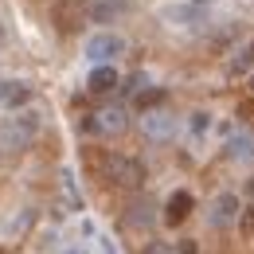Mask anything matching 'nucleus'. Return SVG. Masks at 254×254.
Returning <instances> with one entry per match:
<instances>
[{
  "mask_svg": "<svg viewBox=\"0 0 254 254\" xmlns=\"http://www.w3.org/2000/svg\"><path fill=\"white\" fill-rule=\"evenodd\" d=\"M195 12H199V4H195V8H188V4H180V8H164L160 16H164V20H191Z\"/></svg>",
  "mask_w": 254,
  "mask_h": 254,
  "instance_id": "obj_17",
  "label": "nucleus"
},
{
  "mask_svg": "<svg viewBox=\"0 0 254 254\" xmlns=\"http://www.w3.org/2000/svg\"><path fill=\"white\" fill-rule=\"evenodd\" d=\"M141 86H149V78H145V74H129L126 86H122V94H137Z\"/></svg>",
  "mask_w": 254,
  "mask_h": 254,
  "instance_id": "obj_18",
  "label": "nucleus"
},
{
  "mask_svg": "<svg viewBox=\"0 0 254 254\" xmlns=\"http://www.w3.org/2000/svg\"><path fill=\"white\" fill-rule=\"evenodd\" d=\"M164 98H168V90H164V86H153V90H141V94H137V110H153V106H160Z\"/></svg>",
  "mask_w": 254,
  "mask_h": 254,
  "instance_id": "obj_15",
  "label": "nucleus"
},
{
  "mask_svg": "<svg viewBox=\"0 0 254 254\" xmlns=\"http://www.w3.org/2000/svg\"><path fill=\"white\" fill-rule=\"evenodd\" d=\"M176 254H199V243H195V239H184V243L176 247Z\"/></svg>",
  "mask_w": 254,
  "mask_h": 254,
  "instance_id": "obj_19",
  "label": "nucleus"
},
{
  "mask_svg": "<svg viewBox=\"0 0 254 254\" xmlns=\"http://www.w3.org/2000/svg\"><path fill=\"white\" fill-rule=\"evenodd\" d=\"M0 39H4V28H0Z\"/></svg>",
  "mask_w": 254,
  "mask_h": 254,
  "instance_id": "obj_25",
  "label": "nucleus"
},
{
  "mask_svg": "<svg viewBox=\"0 0 254 254\" xmlns=\"http://www.w3.org/2000/svg\"><path fill=\"white\" fill-rule=\"evenodd\" d=\"M98 176L106 180V184H114V188H141L145 184V164L137 157H126V153H102V160H98Z\"/></svg>",
  "mask_w": 254,
  "mask_h": 254,
  "instance_id": "obj_1",
  "label": "nucleus"
},
{
  "mask_svg": "<svg viewBox=\"0 0 254 254\" xmlns=\"http://www.w3.org/2000/svg\"><path fill=\"white\" fill-rule=\"evenodd\" d=\"M118 82H122V78H118L114 63H94L90 78H86V90H90V94H106V90H114Z\"/></svg>",
  "mask_w": 254,
  "mask_h": 254,
  "instance_id": "obj_12",
  "label": "nucleus"
},
{
  "mask_svg": "<svg viewBox=\"0 0 254 254\" xmlns=\"http://www.w3.org/2000/svg\"><path fill=\"white\" fill-rule=\"evenodd\" d=\"M102 254H118V251H114V247H110V243H106V239H102Z\"/></svg>",
  "mask_w": 254,
  "mask_h": 254,
  "instance_id": "obj_21",
  "label": "nucleus"
},
{
  "mask_svg": "<svg viewBox=\"0 0 254 254\" xmlns=\"http://www.w3.org/2000/svg\"><path fill=\"white\" fill-rule=\"evenodd\" d=\"M254 66V39H247L235 55H231V74H251Z\"/></svg>",
  "mask_w": 254,
  "mask_h": 254,
  "instance_id": "obj_14",
  "label": "nucleus"
},
{
  "mask_svg": "<svg viewBox=\"0 0 254 254\" xmlns=\"http://www.w3.org/2000/svg\"><path fill=\"white\" fill-rule=\"evenodd\" d=\"M153 211H157V207H153L149 199H145V203H129L126 223H129V227H153V223H157V215H153Z\"/></svg>",
  "mask_w": 254,
  "mask_h": 254,
  "instance_id": "obj_13",
  "label": "nucleus"
},
{
  "mask_svg": "<svg viewBox=\"0 0 254 254\" xmlns=\"http://www.w3.org/2000/svg\"><path fill=\"white\" fill-rule=\"evenodd\" d=\"M223 157L231 160V164H254V133L251 129L231 133L227 145H223Z\"/></svg>",
  "mask_w": 254,
  "mask_h": 254,
  "instance_id": "obj_8",
  "label": "nucleus"
},
{
  "mask_svg": "<svg viewBox=\"0 0 254 254\" xmlns=\"http://www.w3.org/2000/svg\"><path fill=\"white\" fill-rule=\"evenodd\" d=\"M141 129H145L149 141H168V137L176 133V118H172L168 110L153 106V110H141Z\"/></svg>",
  "mask_w": 254,
  "mask_h": 254,
  "instance_id": "obj_6",
  "label": "nucleus"
},
{
  "mask_svg": "<svg viewBox=\"0 0 254 254\" xmlns=\"http://www.w3.org/2000/svg\"><path fill=\"white\" fill-rule=\"evenodd\" d=\"M35 133H39V118L28 110V114L4 122V129H0V145H4V149H28V145L35 141Z\"/></svg>",
  "mask_w": 254,
  "mask_h": 254,
  "instance_id": "obj_3",
  "label": "nucleus"
},
{
  "mask_svg": "<svg viewBox=\"0 0 254 254\" xmlns=\"http://www.w3.org/2000/svg\"><path fill=\"white\" fill-rule=\"evenodd\" d=\"M82 20H86V8L82 4H74V0H59V4H51V24L59 28V32H78L82 28Z\"/></svg>",
  "mask_w": 254,
  "mask_h": 254,
  "instance_id": "obj_7",
  "label": "nucleus"
},
{
  "mask_svg": "<svg viewBox=\"0 0 254 254\" xmlns=\"http://www.w3.org/2000/svg\"><path fill=\"white\" fill-rule=\"evenodd\" d=\"M66 254H86V251H66Z\"/></svg>",
  "mask_w": 254,
  "mask_h": 254,
  "instance_id": "obj_23",
  "label": "nucleus"
},
{
  "mask_svg": "<svg viewBox=\"0 0 254 254\" xmlns=\"http://www.w3.org/2000/svg\"><path fill=\"white\" fill-rule=\"evenodd\" d=\"M191 215V191H172L168 199H164V223L168 227H176V223H184Z\"/></svg>",
  "mask_w": 254,
  "mask_h": 254,
  "instance_id": "obj_11",
  "label": "nucleus"
},
{
  "mask_svg": "<svg viewBox=\"0 0 254 254\" xmlns=\"http://www.w3.org/2000/svg\"><path fill=\"white\" fill-rule=\"evenodd\" d=\"M145 254H176V251H172L168 243H149V247H145Z\"/></svg>",
  "mask_w": 254,
  "mask_h": 254,
  "instance_id": "obj_20",
  "label": "nucleus"
},
{
  "mask_svg": "<svg viewBox=\"0 0 254 254\" xmlns=\"http://www.w3.org/2000/svg\"><path fill=\"white\" fill-rule=\"evenodd\" d=\"M118 55H126V39L118 32H98L86 39V59L90 63H114Z\"/></svg>",
  "mask_w": 254,
  "mask_h": 254,
  "instance_id": "obj_5",
  "label": "nucleus"
},
{
  "mask_svg": "<svg viewBox=\"0 0 254 254\" xmlns=\"http://www.w3.org/2000/svg\"><path fill=\"white\" fill-rule=\"evenodd\" d=\"M211 129V114H203V110H195L191 114V137H203Z\"/></svg>",
  "mask_w": 254,
  "mask_h": 254,
  "instance_id": "obj_16",
  "label": "nucleus"
},
{
  "mask_svg": "<svg viewBox=\"0 0 254 254\" xmlns=\"http://www.w3.org/2000/svg\"><path fill=\"white\" fill-rule=\"evenodd\" d=\"M28 98H32L28 82H20V78H4L0 82V106L4 110H20V106H28Z\"/></svg>",
  "mask_w": 254,
  "mask_h": 254,
  "instance_id": "obj_10",
  "label": "nucleus"
},
{
  "mask_svg": "<svg viewBox=\"0 0 254 254\" xmlns=\"http://www.w3.org/2000/svg\"><path fill=\"white\" fill-rule=\"evenodd\" d=\"M251 94H254V74H251Z\"/></svg>",
  "mask_w": 254,
  "mask_h": 254,
  "instance_id": "obj_24",
  "label": "nucleus"
},
{
  "mask_svg": "<svg viewBox=\"0 0 254 254\" xmlns=\"http://www.w3.org/2000/svg\"><path fill=\"white\" fill-rule=\"evenodd\" d=\"M126 129H129V122H126V110H122V106L86 114V118L78 122V133H98V137H122Z\"/></svg>",
  "mask_w": 254,
  "mask_h": 254,
  "instance_id": "obj_2",
  "label": "nucleus"
},
{
  "mask_svg": "<svg viewBox=\"0 0 254 254\" xmlns=\"http://www.w3.org/2000/svg\"><path fill=\"white\" fill-rule=\"evenodd\" d=\"M239 211H243V199H239L235 191H219V195L211 199V207H207V227L227 231V227L239 223Z\"/></svg>",
  "mask_w": 254,
  "mask_h": 254,
  "instance_id": "obj_4",
  "label": "nucleus"
},
{
  "mask_svg": "<svg viewBox=\"0 0 254 254\" xmlns=\"http://www.w3.org/2000/svg\"><path fill=\"white\" fill-rule=\"evenodd\" d=\"M247 195H254V176H251V184H247Z\"/></svg>",
  "mask_w": 254,
  "mask_h": 254,
  "instance_id": "obj_22",
  "label": "nucleus"
},
{
  "mask_svg": "<svg viewBox=\"0 0 254 254\" xmlns=\"http://www.w3.org/2000/svg\"><path fill=\"white\" fill-rule=\"evenodd\" d=\"M129 12V0H90L86 4V16L94 20V24H114V20H122Z\"/></svg>",
  "mask_w": 254,
  "mask_h": 254,
  "instance_id": "obj_9",
  "label": "nucleus"
}]
</instances>
